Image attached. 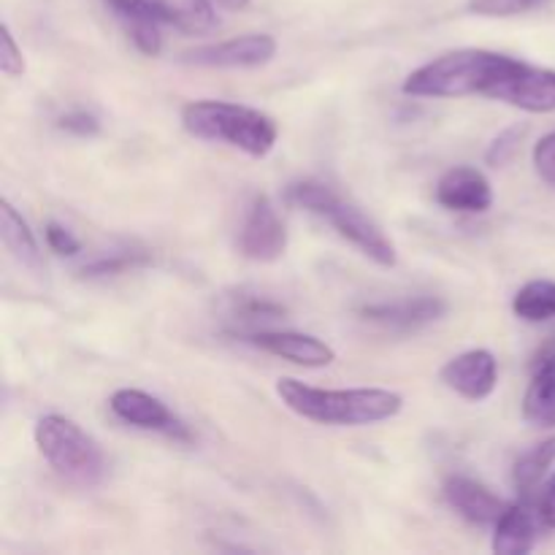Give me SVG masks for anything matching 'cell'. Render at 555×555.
<instances>
[{
  "instance_id": "1",
  "label": "cell",
  "mask_w": 555,
  "mask_h": 555,
  "mask_svg": "<svg viewBox=\"0 0 555 555\" xmlns=\"http://www.w3.org/2000/svg\"><path fill=\"white\" fill-rule=\"evenodd\" d=\"M412 98H491L529 114L555 112V70L491 49H455L412 70Z\"/></svg>"
},
{
  "instance_id": "2",
  "label": "cell",
  "mask_w": 555,
  "mask_h": 555,
  "mask_svg": "<svg viewBox=\"0 0 555 555\" xmlns=\"http://www.w3.org/2000/svg\"><path fill=\"white\" fill-rule=\"evenodd\" d=\"M276 396L298 417L320 426H374L404 410V396L385 388L328 390L314 388L296 377L276 379Z\"/></svg>"
},
{
  "instance_id": "3",
  "label": "cell",
  "mask_w": 555,
  "mask_h": 555,
  "mask_svg": "<svg viewBox=\"0 0 555 555\" xmlns=\"http://www.w3.org/2000/svg\"><path fill=\"white\" fill-rule=\"evenodd\" d=\"M182 128L204 141H217L249 157H266L280 139V128L260 108L231 101H190L182 108Z\"/></svg>"
},
{
  "instance_id": "4",
  "label": "cell",
  "mask_w": 555,
  "mask_h": 555,
  "mask_svg": "<svg viewBox=\"0 0 555 555\" xmlns=\"http://www.w3.org/2000/svg\"><path fill=\"white\" fill-rule=\"evenodd\" d=\"M285 198L291 201L298 209H307L312 215L323 217L336 233H339L345 242H350L352 247L361 249L366 258H372L374 263L396 266V247L388 236H385L383 228L361 209L352 201L341 198L331 184L320 182V179H298L287 188Z\"/></svg>"
},
{
  "instance_id": "5",
  "label": "cell",
  "mask_w": 555,
  "mask_h": 555,
  "mask_svg": "<svg viewBox=\"0 0 555 555\" xmlns=\"http://www.w3.org/2000/svg\"><path fill=\"white\" fill-rule=\"evenodd\" d=\"M38 453L63 480L76 486H95L106 472L103 450L79 423L63 415H43L33 428Z\"/></svg>"
},
{
  "instance_id": "6",
  "label": "cell",
  "mask_w": 555,
  "mask_h": 555,
  "mask_svg": "<svg viewBox=\"0 0 555 555\" xmlns=\"http://www.w3.org/2000/svg\"><path fill=\"white\" fill-rule=\"evenodd\" d=\"M125 20H150L188 36H206L220 25L211 0H103Z\"/></svg>"
},
{
  "instance_id": "7",
  "label": "cell",
  "mask_w": 555,
  "mask_h": 555,
  "mask_svg": "<svg viewBox=\"0 0 555 555\" xmlns=\"http://www.w3.org/2000/svg\"><path fill=\"white\" fill-rule=\"evenodd\" d=\"M287 249V228L266 195H255L238 231V253L255 263H274Z\"/></svg>"
},
{
  "instance_id": "8",
  "label": "cell",
  "mask_w": 555,
  "mask_h": 555,
  "mask_svg": "<svg viewBox=\"0 0 555 555\" xmlns=\"http://www.w3.org/2000/svg\"><path fill=\"white\" fill-rule=\"evenodd\" d=\"M276 57V41L269 33H247L228 41L206 43L184 52L182 63L198 68H260Z\"/></svg>"
},
{
  "instance_id": "9",
  "label": "cell",
  "mask_w": 555,
  "mask_h": 555,
  "mask_svg": "<svg viewBox=\"0 0 555 555\" xmlns=\"http://www.w3.org/2000/svg\"><path fill=\"white\" fill-rule=\"evenodd\" d=\"M108 406L128 426L144 428V431H163L177 439H190L184 423L157 396L144 393V390L119 388L108 401Z\"/></svg>"
},
{
  "instance_id": "10",
  "label": "cell",
  "mask_w": 555,
  "mask_h": 555,
  "mask_svg": "<svg viewBox=\"0 0 555 555\" xmlns=\"http://www.w3.org/2000/svg\"><path fill=\"white\" fill-rule=\"evenodd\" d=\"M244 339L269 356L282 358L287 363H296L304 369H325L336 361V350L325 345L323 339L312 334H298V331H253Z\"/></svg>"
},
{
  "instance_id": "11",
  "label": "cell",
  "mask_w": 555,
  "mask_h": 555,
  "mask_svg": "<svg viewBox=\"0 0 555 555\" xmlns=\"http://www.w3.org/2000/svg\"><path fill=\"white\" fill-rule=\"evenodd\" d=\"M444 388L464 396L469 401H482L496 390L499 363L493 352L488 350H466L461 356L450 358L439 372Z\"/></svg>"
},
{
  "instance_id": "12",
  "label": "cell",
  "mask_w": 555,
  "mask_h": 555,
  "mask_svg": "<svg viewBox=\"0 0 555 555\" xmlns=\"http://www.w3.org/2000/svg\"><path fill=\"white\" fill-rule=\"evenodd\" d=\"M448 304L439 296H417V298H399V301H377L366 304L358 309L366 323L379 325L390 331H417L423 325H431L444 318Z\"/></svg>"
},
{
  "instance_id": "13",
  "label": "cell",
  "mask_w": 555,
  "mask_h": 555,
  "mask_svg": "<svg viewBox=\"0 0 555 555\" xmlns=\"http://www.w3.org/2000/svg\"><path fill=\"white\" fill-rule=\"evenodd\" d=\"M439 206L464 215H482L493 206V188L475 166H455L437 182Z\"/></svg>"
},
{
  "instance_id": "14",
  "label": "cell",
  "mask_w": 555,
  "mask_h": 555,
  "mask_svg": "<svg viewBox=\"0 0 555 555\" xmlns=\"http://www.w3.org/2000/svg\"><path fill=\"white\" fill-rule=\"evenodd\" d=\"M444 499L450 502V507L466 518L469 524L477 526H496L499 518L507 513L509 504L502 496L486 488L482 482L472 480V477L453 475L444 482Z\"/></svg>"
},
{
  "instance_id": "15",
  "label": "cell",
  "mask_w": 555,
  "mask_h": 555,
  "mask_svg": "<svg viewBox=\"0 0 555 555\" xmlns=\"http://www.w3.org/2000/svg\"><path fill=\"white\" fill-rule=\"evenodd\" d=\"M524 421L537 428H555V345H547L534 358L524 396Z\"/></svg>"
},
{
  "instance_id": "16",
  "label": "cell",
  "mask_w": 555,
  "mask_h": 555,
  "mask_svg": "<svg viewBox=\"0 0 555 555\" xmlns=\"http://www.w3.org/2000/svg\"><path fill=\"white\" fill-rule=\"evenodd\" d=\"M537 524H542L540 513L531 509L529 499L509 504L507 513L499 518L493 531V553L499 555H526L531 553L537 540Z\"/></svg>"
},
{
  "instance_id": "17",
  "label": "cell",
  "mask_w": 555,
  "mask_h": 555,
  "mask_svg": "<svg viewBox=\"0 0 555 555\" xmlns=\"http://www.w3.org/2000/svg\"><path fill=\"white\" fill-rule=\"evenodd\" d=\"M0 236H3L5 249L14 255L16 263L33 271H43V258L36 233L30 231L25 217L16 211V206L5 198L0 201Z\"/></svg>"
},
{
  "instance_id": "18",
  "label": "cell",
  "mask_w": 555,
  "mask_h": 555,
  "mask_svg": "<svg viewBox=\"0 0 555 555\" xmlns=\"http://www.w3.org/2000/svg\"><path fill=\"white\" fill-rule=\"evenodd\" d=\"M553 464H555V437L534 444V448L526 450V453H520L513 466V482L515 488H518V493H524V496L529 499L531 493L542 486V480H545Z\"/></svg>"
},
{
  "instance_id": "19",
  "label": "cell",
  "mask_w": 555,
  "mask_h": 555,
  "mask_svg": "<svg viewBox=\"0 0 555 555\" xmlns=\"http://www.w3.org/2000/svg\"><path fill=\"white\" fill-rule=\"evenodd\" d=\"M513 312L515 318L526 320V323H547V320H555V282H526V285L515 293Z\"/></svg>"
},
{
  "instance_id": "20",
  "label": "cell",
  "mask_w": 555,
  "mask_h": 555,
  "mask_svg": "<svg viewBox=\"0 0 555 555\" xmlns=\"http://www.w3.org/2000/svg\"><path fill=\"white\" fill-rule=\"evenodd\" d=\"M228 312H231V318L238 320V323L258 325L282 320L287 314V309L282 307L280 301H274L271 296H263V293L236 291L233 296H228Z\"/></svg>"
},
{
  "instance_id": "21",
  "label": "cell",
  "mask_w": 555,
  "mask_h": 555,
  "mask_svg": "<svg viewBox=\"0 0 555 555\" xmlns=\"http://www.w3.org/2000/svg\"><path fill=\"white\" fill-rule=\"evenodd\" d=\"M152 260V253L144 247H122L112 249V253H103L98 258H92L90 263L81 266V276L87 280H101V276H117L125 271L141 269Z\"/></svg>"
},
{
  "instance_id": "22",
  "label": "cell",
  "mask_w": 555,
  "mask_h": 555,
  "mask_svg": "<svg viewBox=\"0 0 555 555\" xmlns=\"http://www.w3.org/2000/svg\"><path fill=\"white\" fill-rule=\"evenodd\" d=\"M547 3L551 0H469V11L480 16H520L545 9Z\"/></svg>"
},
{
  "instance_id": "23",
  "label": "cell",
  "mask_w": 555,
  "mask_h": 555,
  "mask_svg": "<svg viewBox=\"0 0 555 555\" xmlns=\"http://www.w3.org/2000/svg\"><path fill=\"white\" fill-rule=\"evenodd\" d=\"M128 36L133 47L146 57H157L163 49V36L157 30V22L150 20H128Z\"/></svg>"
},
{
  "instance_id": "24",
  "label": "cell",
  "mask_w": 555,
  "mask_h": 555,
  "mask_svg": "<svg viewBox=\"0 0 555 555\" xmlns=\"http://www.w3.org/2000/svg\"><path fill=\"white\" fill-rule=\"evenodd\" d=\"M57 128L70 135H79V139H92V135L101 133V119L87 112V108H74V112H65L57 119Z\"/></svg>"
},
{
  "instance_id": "25",
  "label": "cell",
  "mask_w": 555,
  "mask_h": 555,
  "mask_svg": "<svg viewBox=\"0 0 555 555\" xmlns=\"http://www.w3.org/2000/svg\"><path fill=\"white\" fill-rule=\"evenodd\" d=\"M0 70L9 79H16V76L25 74V54L16 47L14 33H11L9 25H3V30H0Z\"/></svg>"
},
{
  "instance_id": "26",
  "label": "cell",
  "mask_w": 555,
  "mask_h": 555,
  "mask_svg": "<svg viewBox=\"0 0 555 555\" xmlns=\"http://www.w3.org/2000/svg\"><path fill=\"white\" fill-rule=\"evenodd\" d=\"M524 133H526L524 128H507L504 133H499L496 139H493V144L488 146L486 160L496 168L504 166V163H507L509 157L518 152V144H520V139H524Z\"/></svg>"
},
{
  "instance_id": "27",
  "label": "cell",
  "mask_w": 555,
  "mask_h": 555,
  "mask_svg": "<svg viewBox=\"0 0 555 555\" xmlns=\"http://www.w3.org/2000/svg\"><path fill=\"white\" fill-rule=\"evenodd\" d=\"M43 238H47V247L52 249V253L63 255V258H74V255L81 253V242L74 236V233L68 231L65 225H60V222H47V228H43Z\"/></svg>"
},
{
  "instance_id": "28",
  "label": "cell",
  "mask_w": 555,
  "mask_h": 555,
  "mask_svg": "<svg viewBox=\"0 0 555 555\" xmlns=\"http://www.w3.org/2000/svg\"><path fill=\"white\" fill-rule=\"evenodd\" d=\"M534 166L545 182L555 184V130L547 133L545 139H540V144L534 146Z\"/></svg>"
},
{
  "instance_id": "29",
  "label": "cell",
  "mask_w": 555,
  "mask_h": 555,
  "mask_svg": "<svg viewBox=\"0 0 555 555\" xmlns=\"http://www.w3.org/2000/svg\"><path fill=\"white\" fill-rule=\"evenodd\" d=\"M537 513L545 529H555V475L547 480V486L542 488L540 504H537Z\"/></svg>"
},
{
  "instance_id": "30",
  "label": "cell",
  "mask_w": 555,
  "mask_h": 555,
  "mask_svg": "<svg viewBox=\"0 0 555 555\" xmlns=\"http://www.w3.org/2000/svg\"><path fill=\"white\" fill-rule=\"evenodd\" d=\"M215 3L222 5V9H228V11H244L249 3H253V0H215Z\"/></svg>"
}]
</instances>
